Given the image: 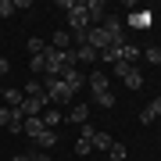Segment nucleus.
<instances>
[{"instance_id":"1","label":"nucleus","mask_w":161,"mask_h":161,"mask_svg":"<svg viewBox=\"0 0 161 161\" xmlns=\"http://www.w3.org/2000/svg\"><path fill=\"white\" fill-rule=\"evenodd\" d=\"M43 93H47V100H50V108H58V104H68L75 93L61 82V75H47L43 79Z\"/></svg>"},{"instance_id":"2","label":"nucleus","mask_w":161,"mask_h":161,"mask_svg":"<svg viewBox=\"0 0 161 161\" xmlns=\"http://www.w3.org/2000/svg\"><path fill=\"white\" fill-rule=\"evenodd\" d=\"M47 108H50V100H47V93H36V97H25L18 111H22L25 118H36V115H43Z\"/></svg>"},{"instance_id":"3","label":"nucleus","mask_w":161,"mask_h":161,"mask_svg":"<svg viewBox=\"0 0 161 161\" xmlns=\"http://www.w3.org/2000/svg\"><path fill=\"white\" fill-rule=\"evenodd\" d=\"M86 43L100 54V50H108V47H111V43H118V40H115V36H108L100 25H90V29H86Z\"/></svg>"},{"instance_id":"4","label":"nucleus","mask_w":161,"mask_h":161,"mask_svg":"<svg viewBox=\"0 0 161 161\" xmlns=\"http://www.w3.org/2000/svg\"><path fill=\"white\" fill-rule=\"evenodd\" d=\"M61 82H64L72 93H79L82 82H86V75H82V68H64V72H61Z\"/></svg>"},{"instance_id":"5","label":"nucleus","mask_w":161,"mask_h":161,"mask_svg":"<svg viewBox=\"0 0 161 161\" xmlns=\"http://www.w3.org/2000/svg\"><path fill=\"white\" fill-rule=\"evenodd\" d=\"M140 122H143V125H154V122H161V97H154L143 111H140Z\"/></svg>"},{"instance_id":"6","label":"nucleus","mask_w":161,"mask_h":161,"mask_svg":"<svg viewBox=\"0 0 161 161\" xmlns=\"http://www.w3.org/2000/svg\"><path fill=\"white\" fill-rule=\"evenodd\" d=\"M58 140H61V132H58V129H43L40 136L32 140V143L40 147V150H54V147H58Z\"/></svg>"},{"instance_id":"7","label":"nucleus","mask_w":161,"mask_h":161,"mask_svg":"<svg viewBox=\"0 0 161 161\" xmlns=\"http://www.w3.org/2000/svg\"><path fill=\"white\" fill-rule=\"evenodd\" d=\"M97 58H100V54L93 50L90 43H79V47H75V64H93Z\"/></svg>"},{"instance_id":"8","label":"nucleus","mask_w":161,"mask_h":161,"mask_svg":"<svg viewBox=\"0 0 161 161\" xmlns=\"http://www.w3.org/2000/svg\"><path fill=\"white\" fill-rule=\"evenodd\" d=\"M100 29L108 32V36H115V40H125V36H122V18H118V14H108V18L100 22Z\"/></svg>"},{"instance_id":"9","label":"nucleus","mask_w":161,"mask_h":161,"mask_svg":"<svg viewBox=\"0 0 161 161\" xmlns=\"http://www.w3.org/2000/svg\"><path fill=\"white\" fill-rule=\"evenodd\" d=\"M68 122H75V125H82V122H90V104H72L68 115H64Z\"/></svg>"},{"instance_id":"10","label":"nucleus","mask_w":161,"mask_h":161,"mask_svg":"<svg viewBox=\"0 0 161 161\" xmlns=\"http://www.w3.org/2000/svg\"><path fill=\"white\" fill-rule=\"evenodd\" d=\"M50 47H54V50H72V32H64V29H58V32H54V40H50Z\"/></svg>"},{"instance_id":"11","label":"nucleus","mask_w":161,"mask_h":161,"mask_svg":"<svg viewBox=\"0 0 161 161\" xmlns=\"http://www.w3.org/2000/svg\"><path fill=\"white\" fill-rule=\"evenodd\" d=\"M40 118H43V125H47V129H58V125H61V122H64V115H61V111H58V108H47V111H43V115H40Z\"/></svg>"},{"instance_id":"12","label":"nucleus","mask_w":161,"mask_h":161,"mask_svg":"<svg viewBox=\"0 0 161 161\" xmlns=\"http://www.w3.org/2000/svg\"><path fill=\"white\" fill-rule=\"evenodd\" d=\"M43 129H47V125H43V118H40V115H36V118H25V125H22V132H29V140H36Z\"/></svg>"},{"instance_id":"13","label":"nucleus","mask_w":161,"mask_h":161,"mask_svg":"<svg viewBox=\"0 0 161 161\" xmlns=\"http://www.w3.org/2000/svg\"><path fill=\"white\" fill-rule=\"evenodd\" d=\"M90 143H93V150H111V136H108V132H100V129H93Z\"/></svg>"},{"instance_id":"14","label":"nucleus","mask_w":161,"mask_h":161,"mask_svg":"<svg viewBox=\"0 0 161 161\" xmlns=\"http://www.w3.org/2000/svg\"><path fill=\"white\" fill-rule=\"evenodd\" d=\"M90 90L93 93H104V90H108V72H93L90 75Z\"/></svg>"},{"instance_id":"15","label":"nucleus","mask_w":161,"mask_h":161,"mask_svg":"<svg viewBox=\"0 0 161 161\" xmlns=\"http://www.w3.org/2000/svg\"><path fill=\"white\" fill-rule=\"evenodd\" d=\"M25 93L22 90H4V108H22Z\"/></svg>"},{"instance_id":"16","label":"nucleus","mask_w":161,"mask_h":161,"mask_svg":"<svg viewBox=\"0 0 161 161\" xmlns=\"http://www.w3.org/2000/svg\"><path fill=\"white\" fill-rule=\"evenodd\" d=\"M93 104H97V108H115V93H111V90H104V93H93Z\"/></svg>"},{"instance_id":"17","label":"nucleus","mask_w":161,"mask_h":161,"mask_svg":"<svg viewBox=\"0 0 161 161\" xmlns=\"http://www.w3.org/2000/svg\"><path fill=\"white\" fill-rule=\"evenodd\" d=\"M122 82H125L129 90H140V86H143V72H140V68H132V72H129V75H125Z\"/></svg>"},{"instance_id":"18","label":"nucleus","mask_w":161,"mask_h":161,"mask_svg":"<svg viewBox=\"0 0 161 161\" xmlns=\"http://www.w3.org/2000/svg\"><path fill=\"white\" fill-rule=\"evenodd\" d=\"M108 154H111V161H125V158H129V150H125V143H111Z\"/></svg>"},{"instance_id":"19","label":"nucleus","mask_w":161,"mask_h":161,"mask_svg":"<svg viewBox=\"0 0 161 161\" xmlns=\"http://www.w3.org/2000/svg\"><path fill=\"white\" fill-rule=\"evenodd\" d=\"M29 72H47V61H43V54H32V58H29Z\"/></svg>"},{"instance_id":"20","label":"nucleus","mask_w":161,"mask_h":161,"mask_svg":"<svg viewBox=\"0 0 161 161\" xmlns=\"http://www.w3.org/2000/svg\"><path fill=\"white\" fill-rule=\"evenodd\" d=\"M90 150H93V143H90V140H82V136L75 140V154H79V158H86Z\"/></svg>"},{"instance_id":"21","label":"nucleus","mask_w":161,"mask_h":161,"mask_svg":"<svg viewBox=\"0 0 161 161\" xmlns=\"http://www.w3.org/2000/svg\"><path fill=\"white\" fill-rule=\"evenodd\" d=\"M18 11V7H14V0H0V18H11Z\"/></svg>"},{"instance_id":"22","label":"nucleus","mask_w":161,"mask_h":161,"mask_svg":"<svg viewBox=\"0 0 161 161\" xmlns=\"http://www.w3.org/2000/svg\"><path fill=\"white\" fill-rule=\"evenodd\" d=\"M36 93H43V82L29 79V82H25V97H36Z\"/></svg>"},{"instance_id":"23","label":"nucleus","mask_w":161,"mask_h":161,"mask_svg":"<svg viewBox=\"0 0 161 161\" xmlns=\"http://www.w3.org/2000/svg\"><path fill=\"white\" fill-rule=\"evenodd\" d=\"M143 58H147L150 64H158V68H161V50H158V47H150V50L143 54Z\"/></svg>"},{"instance_id":"24","label":"nucleus","mask_w":161,"mask_h":161,"mask_svg":"<svg viewBox=\"0 0 161 161\" xmlns=\"http://www.w3.org/2000/svg\"><path fill=\"white\" fill-rule=\"evenodd\" d=\"M147 22H150L147 14H132V18H129V25H147Z\"/></svg>"},{"instance_id":"25","label":"nucleus","mask_w":161,"mask_h":161,"mask_svg":"<svg viewBox=\"0 0 161 161\" xmlns=\"http://www.w3.org/2000/svg\"><path fill=\"white\" fill-rule=\"evenodd\" d=\"M7 72H11V61H7V58H0V75H7Z\"/></svg>"},{"instance_id":"26","label":"nucleus","mask_w":161,"mask_h":161,"mask_svg":"<svg viewBox=\"0 0 161 161\" xmlns=\"http://www.w3.org/2000/svg\"><path fill=\"white\" fill-rule=\"evenodd\" d=\"M32 161H50V154H47V150H40V154H32Z\"/></svg>"},{"instance_id":"27","label":"nucleus","mask_w":161,"mask_h":161,"mask_svg":"<svg viewBox=\"0 0 161 161\" xmlns=\"http://www.w3.org/2000/svg\"><path fill=\"white\" fill-rule=\"evenodd\" d=\"M11 161H32V154H14Z\"/></svg>"},{"instance_id":"28","label":"nucleus","mask_w":161,"mask_h":161,"mask_svg":"<svg viewBox=\"0 0 161 161\" xmlns=\"http://www.w3.org/2000/svg\"><path fill=\"white\" fill-rule=\"evenodd\" d=\"M158 129H161V122H158Z\"/></svg>"},{"instance_id":"29","label":"nucleus","mask_w":161,"mask_h":161,"mask_svg":"<svg viewBox=\"0 0 161 161\" xmlns=\"http://www.w3.org/2000/svg\"><path fill=\"white\" fill-rule=\"evenodd\" d=\"M158 50H161V43H158Z\"/></svg>"},{"instance_id":"30","label":"nucleus","mask_w":161,"mask_h":161,"mask_svg":"<svg viewBox=\"0 0 161 161\" xmlns=\"http://www.w3.org/2000/svg\"><path fill=\"white\" fill-rule=\"evenodd\" d=\"M158 72H161V68H158Z\"/></svg>"}]
</instances>
